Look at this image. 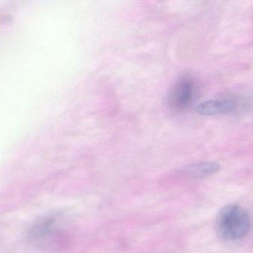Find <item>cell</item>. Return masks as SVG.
<instances>
[{
  "mask_svg": "<svg viewBox=\"0 0 253 253\" xmlns=\"http://www.w3.org/2000/svg\"><path fill=\"white\" fill-rule=\"evenodd\" d=\"M250 226V214L245 209L237 204L223 207L216 217L217 234L226 241L242 239L248 234Z\"/></svg>",
  "mask_w": 253,
  "mask_h": 253,
  "instance_id": "6da1fadb",
  "label": "cell"
},
{
  "mask_svg": "<svg viewBox=\"0 0 253 253\" xmlns=\"http://www.w3.org/2000/svg\"><path fill=\"white\" fill-rule=\"evenodd\" d=\"M220 165L214 162H202L186 167L185 172L189 177L201 179L212 175L220 170Z\"/></svg>",
  "mask_w": 253,
  "mask_h": 253,
  "instance_id": "5b68a950",
  "label": "cell"
},
{
  "mask_svg": "<svg viewBox=\"0 0 253 253\" xmlns=\"http://www.w3.org/2000/svg\"><path fill=\"white\" fill-rule=\"evenodd\" d=\"M29 241L37 247L47 250H61L67 247V235L56 226L52 218H45L31 228Z\"/></svg>",
  "mask_w": 253,
  "mask_h": 253,
  "instance_id": "7a4b0ae2",
  "label": "cell"
},
{
  "mask_svg": "<svg viewBox=\"0 0 253 253\" xmlns=\"http://www.w3.org/2000/svg\"><path fill=\"white\" fill-rule=\"evenodd\" d=\"M236 108V101L232 99H214L202 102L197 106L196 112L202 116H214L229 113Z\"/></svg>",
  "mask_w": 253,
  "mask_h": 253,
  "instance_id": "277c9868",
  "label": "cell"
},
{
  "mask_svg": "<svg viewBox=\"0 0 253 253\" xmlns=\"http://www.w3.org/2000/svg\"><path fill=\"white\" fill-rule=\"evenodd\" d=\"M195 84L189 77H183L179 80L171 88L169 102L171 106L182 110L192 103L194 96Z\"/></svg>",
  "mask_w": 253,
  "mask_h": 253,
  "instance_id": "3957f363",
  "label": "cell"
}]
</instances>
